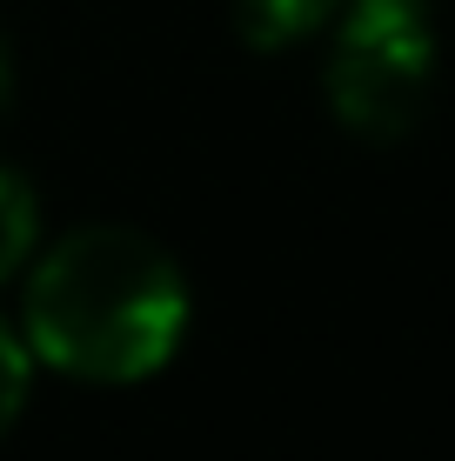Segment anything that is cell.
<instances>
[{
	"label": "cell",
	"instance_id": "obj_1",
	"mask_svg": "<svg viewBox=\"0 0 455 461\" xmlns=\"http://www.w3.org/2000/svg\"><path fill=\"white\" fill-rule=\"evenodd\" d=\"M195 321L181 261L128 221H81L21 275V328L34 368L87 388H134L175 361Z\"/></svg>",
	"mask_w": 455,
	"mask_h": 461
},
{
	"label": "cell",
	"instance_id": "obj_2",
	"mask_svg": "<svg viewBox=\"0 0 455 461\" xmlns=\"http://www.w3.org/2000/svg\"><path fill=\"white\" fill-rule=\"evenodd\" d=\"M435 34L422 0H349L328 21V60H322V101L335 127L355 140H409L435 94Z\"/></svg>",
	"mask_w": 455,
	"mask_h": 461
},
{
	"label": "cell",
	"instance_id": "obj_3",
	"mask_svg": "<svg viewBox=\"0 0 455 461\" xmlns=\"http://www.w3.org/2000/svg\"><path fill=\"white\" fill-rule=\"evenodd\" d=\"M349 7V0H228V21L241 47L255 54H288V47L328 34V21Z\"/></svg>",
	"mask_w": 455,
	"mask_h": 461
},
{
	"label": "cell",
	"instance_id": "obj_4",
	"mask_svg": "<svg viewBox=\"0 0 455 461\" xmlns=\"http://www.w3.org/2000/svg\"><path fill=\"white\" fill-rule=\"evenodd\" d=\"M34 254H41V194L27 187L21 167L0 161V288H14Z\"/></svg>",
	"mask_w": 455,
	"mask_h": 461
},
{
	"label": "cell",
	"instance_id": "obj_5",
	"mask_svg": "<svg viewBox=\"0 0 455 461\" xmlns=\"http://www.w3.org/2000/svg\"><path fill=\"white\" fill-rule=\"evenodd\" d=\"M27 394H34V355H27L21 328L0 314V441L14 435V421H21Z\"/></svg>",
	"mask_w": 455,
	"mask_h": 461
},
{
	"label": "cell",
	"instance_id": "obj_6",
	"mask_svg": "<svg viewBox=\"0 0 455 461\" xmlns=\"http://www.w3.org/2000/svg\"><path fill=\"white\" fill-rule=\"evenodd\" d=\"M14 101V34H7V21H0V107Z\"/></svg>",
	"mask_w": 455,
	"mask_h": 461
}]
</instances>
